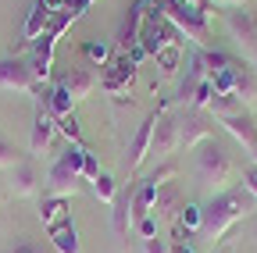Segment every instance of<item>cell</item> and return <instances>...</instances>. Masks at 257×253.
Instances as JSON below:
<instances>
[{"mask_svg": "<svg viewBox=\"0 0 257 253\" xmlns=\"http://www.w3.org/2000/svg\"><path fill=\"white\" fill-rule=\"evenodd\" d=\"M253 210H257V203H253V196L246 193L243 185H236V189H221V193H214L211 203L204 207L200 235L211 239V242H218L225 232L236 225V221H243V217L253 214Z\"/></svg>", "mask_w": 257, "mask_h": 253, "instance_id": "obj_1", "label": "cell"}, {"mask_svg": "<svg viewBox=\"0 0 257 253\" xmlns=\"http://www.w3.org/2000/svg\"><path fill=\"white\" fill-rule=\"evenodd\" d=\"M157 11L168 18V25L179 36H186L189 43H197L200 50H207L211 33H207V11L204 4H189V0H157Z\"/></svg>", "mask_w": 257, "mask_h": 253, "instance_id": "obj_2", "label": "cell"}, {"mask_svg": "<svg viewBox=\"0 0 257 253\" xmlns=\"http://www.w3.org/2000/svg\"><path fill=\"white\" fill-rule=\"evenodd\" d=\"M82 161H86V146L82 143H68L47 171V196H61L68 200L79 193V178H82Z\"/></svg>", "mask_w": 257, "mask_h": 253, "instance_id": "obj_3", "label": "cell"}, {"mask_svg": "<svg viewBox=\"0 0 257 253\" xmlns=\"http://www.w3.org/2000/svg\"><path fill=\"white\" fill-rule=\"evenodd\" d=\"M229 175H232L229 153H225L214 139H204V143L197 146V157H193V178H197V185L218 193V189L229 182Z\"/></svg>", "mask_w": 257, "mask_h": 253, "instance_id": "obj_4", "label": "cell"}, {"mask_svg": "<svg viewBox=\"0 0 257 253\" xmlns=\"http://www.w3.org/2000/svg\"><path fill=\"white\" fill-rule=\"evenodd\" d=\"M172 36H179L175 29L168 25V18L157 11V4H154V11L147 15V22H143V33H140V50L143 54H165L168 47H175V40Z\"/></svg>", "mask_w": 257, "mask_h": 253, "instance_id": "obj_5", "label": "cell"}, {"mask_svg": "<svg viewBox=\"0 0 257 253\" xmlns=\"http://www.w3.org/2000/svg\"><path fill=\"white\" fill-rule=\"evenodd\" d=\"M225 25H229V33L236 40V47L243 50V57L250 61V68L257 72V18L250 11H229L225 15Z\"/></svg>", "mask_w": 257, "mask_h": 253, "instance_id": "obj_6", "label": "cell"}, {"mask_svg": "<svg viewBox=\"0 0 257 253\" xmlns=\"http://www.w3.org/2000/svg\"><path fill=\"white\" fill-rule=\"evenodd\" d=\"M150 8H154V0H136V4L128 8V15H125L121 25H118V36H114L118 54H128V50L140 47V33H143V22H147V15H150Z\"/></svg>", "mask_w": 257, "mask_h": 253, "instance_id": "obj_7", "label": "cell"}, {"mask_svg": "<svg viewBox=\"0 0 257 253\" xmlns=\"http://www.w3.org/2000/svg\"><path fill=\"white\" fill-rule=\"evenodd\" d=\"M204 139H211V114L200 107H186L179 114V146L197 150Z\"/></svg>", "mask_w": 257, "mask_h": 253, "instance_id": "obj_8", "label": "cell"}, {"mask_svg": "<svg viewBox=\"0 0 257 253\" xmlns=\"http://www.w3.org/2000/svg\"><path fill=\"white\" fill-rule=\"evenodd\" d=\"M0 89H8V93H36V79H32V68H29V61L22 57H4L0 61Z\"/></svg>", "mask_w": 257, "mask_h": 253, "instance_id": "obj_9", "label": "cell"}, {"mask_svg": "<svg viewBox=\"0 0 257 253\" xmlns=\"http://www.w3.org/2000/svg\"><path fill=\"white\" fill-rule=\"evenodd\" d=\"M179 150V118L157 111V125H154V136H150V153L157 161H165Z\"/></svg>", "mask_w": 257, "mask_h": 253, "instance_id": "obj_10", "label": "cell"}, {"mask_svg": "<svg viewBox=\"0 0 257 253\" xmlns=\"http://www.w3.org/2000/svg\"><path fill=\"white\" fill-rule=\"evenodd\" d=\"M54 136H57V121L50 118V111H47V107L36 111V118H32V136H29V153H32V157L50 153Z\"/></svg>", "mask_w": 257, "mask_h": 253, "instance_id": "obj_11", "label": "cell"}, {"mask_svg": "<svg viewBox=\"0 0 257 253\" xmlns=\"http://www.w3.org/2000/svg\"><path fill=\"white\" fill-rule=\"evenodd\" d=\"M154 125H157V111L147 114V121L136 129L133 143H128V153H125V168L128 171H140V164L147 161V153H150V136H154Z\"/></svg>", "mask_w": 257, "mask_h": 253, "instance_id": "obj_12", "label": "cell"}, {"mask_svg": "<svg viewBox=\"0 0 257 253\" xmlns=\"http://www.w3.org/2000/svg\"><path fill=\"white\" fill-rule=\"evenodd\" d=\"M133 75H136V61H133V54H118L111 65H107V75H104L100 82H104L107 93H121V89L133 86Z\"/></svg>", "mask_w": 257, "mask_h": 253, "instance_id": "obj_13", "label": "cell"}, {"mask_svg": "<svg viewBox=\"0 0 257 253\" xmlns=\"http://www.w3.org/2000/svg\"><path fill=\"white\" fill-rule=\"evenodd\" d=\"M61 86L72 93V100H75V104H79V100H86L89 93L96 89L93 65H75V68H68V72H64V79H61Z\"/></svg>", "mask_w": 257, "mask_h": 253, "instance_id": "obj_14", "label": "cell"}, {"mask_svg": "<svg viewBox=\"0 0 257 253\" xmlns=\"http://www.w3.org/2000/svg\"><path fill=\"white\" fill-rule=\"evenodd\" d=\"M221 125H225V132H229V136H232L246 153H253V150H257V125H253V118H250L246 111H243V114H236V118H225Z\"/></svg>", "mask_w": 257, "mask_h": 253, "instance_id": "obj_15", "label": "cell"}, {"mask_svg": "<svg viewBox=\"0 0 257 253\" xmlns=\"http://www.w3.org/2000/svg\"><path fill=\"white\" fill-rule=\"evenodd\" d=\"M232 97H239L243 104L257 100V72L246 68L243 61H232Z\"/></svg>", "mask_w": 257, "mask_h": 253, "instance_id": "obj_16", "label": "cell"}, {"mask_svg": "<svg viewBox=\"0 0 257 253\" xmlns=\"http://www.w3.org/2000/svg\"><path fill=\"white\" fill-rule=\"evenodd\" d=\"M36 164L32 161H18L11 168V189H15V196H32L36 193Z\"/></svg>", "mask_w": 257, "mask_h": 253, "instance_id": "obj_17", "label": "cell"}, {"mask_svg": "<svg viewBox=\"0 0 257 253\" xmlns=\"http://www.w3.org/2000/svg\"><path fill=\"white\" fill-rule=\"evenodd\" d=\"M47 232H50V242H54L57 253H82L79 232H75V225H72V217L61 221V225H54V228H47Z\"/></svg>", "mask_w": 257, "mask_h": 253, "instance_id": "obj_18", "label": "cell"}, {"mask_svg": "<svg viewBox=\"0 0 257 253\" xmlns=\"http://www.w3.org/2000/svg\"><path fill=\"white\" fill-rule=\"evenodd\" d=\"M243 111H246V104H243L239 97H232V93H214L211 104H207V114H211V118H218V121L236 118V114H243Z\"/></svg>", "mask_w": 257, "mask_h": 253, "instance_id": "obj_19", "label": "cell"}, {"mask_svg": "<svg viewBox=\"0 0 257 253\" xmlns=\"http://www.w3.org/2000/svg\"><path fill=\"white\" fill-rule=\"evenodd\" d=\"M72 107H75V100H72V93L64 89L61 82L50 89V97H47V111H50V118L54 121H61V118H68L72 114Z\"/></svg>", "mask_w": 257, "mask_h": 253, "instance_id": "obj_20", "label": "cell"}, {"mask_svg": "<svg viewBox=\"0 0 257 253\" xmlns=\"http://www.w3.org/2000/svg\"><path fill=\"white\" fill-rule=\"evenodd\" d=\"M50 22H54V15L43 11V4L36 0V4H32V11H29V22H25V43L40 40V36L47 33V25H50Z\"/></svg>", "mask_w": 257, "mask_h": 253, "instance_id": "obj_21", "label": "cell"}, {"mask_svg": "<svg viewBox=\"0 0 257 253\" xmlns=\"http://www.w3.org/2000/svg\"><path fill=\"white\" fill-rule=\"evenodd\" d=\"M72 214H68V203H64L61 196H47L43 203H40V221L47 228H54V225H61V221H68Z\"/></svg>", "mask_w": 257, "mask_h": 253, "instance_id": "obj_22", "label": "cell"}, {"mask_svg": "<svg viewBox=\"0 0 257 253\" xmlns=\"http://www.w3.org/2000/svg\"><path fill=\"white\" fill-rule=\"evenodd\" d=\"M128 203H133V189L121 193V196L111 203V228H114V235H125V232H128Z\"/></svg>", "mask_w": 257, "mask_h": 253, "instance_id": "obj_23", "label": "cell"}, {"mask_svg": "<svg viewBox=\"0 0 257 253\" xmlns=\"http://www.w3.org/2000/svg\"><path fill=\"white\" fill-rule=\"evenodd\" d=\"M93 193H96V200H104L107 207L118 200V185H114V178L107 175V171H100V175H96L93 178Z\"/></svg>", "mask_w": 257, "mask_h": 253, "instance_id": "obj_24", "label": "cell"}, {"mask_svg": "<svg viewBox=\"0 0 257 253\" xmlns=\"http://www.w3.org/2000/svg\"><path fill=\"white\" fill-rule=\"evenodd\" d=\"M200 221H204V207H193V203L179 207V225L186 232H200Z\"/></svg>", "mask_w": 257, "mask_h": 253, "instance_id": "obj_25", "label": "cell"}, {"mask_svg": "<svg viewBox=\"0 0 257 253\" xmlns=\"http://www.w3.org/2000/svg\"><path fill=\"white\" fill-rule=\"evenodd\" d=\"M18 161H22V157H18L15 143H11L8 136H0V171H11V168H15Z\"/></svg>", "mask_w": 257, "mask_h": 253, "instance_id": "obj_26", "label": "cell"}, {"mask_svg": "<svg viewBox=\"0 0 257 253\" xmlns=\"http://www.w3.org/2000/svg\"><path fill=\"white\" fill-rule=\"evenodd\" d=\"M57 132L68 139V143H82V132H79V121H75V114H68V118H61L57 121Z\"/></svg>", "mask_w": 257, "mask_h": 253, "instance_id": "obj_27", "label": "cell"}, {"mask_svg": "<svg viewBox=\"0 0 257 253\" xmlns=\"http://www.w3.org/2000/svg\"><path fill=\"white\" fill-rule=\"evenodd\" d=\"M86 57L93 61V68H100V65H107L111 47H107V43H86Z\"/></svg>", "mask_w": 257, "mask_h": 253, "instance_id": "obj_28", "label": "cell"}, {"mask_svg": "<svg viewBox=\"0 0 257 253\" xmlns=\"http://www.w3.org/2000/svg\"><path fill=\"white\" fill-rule=\"evenodd\" d=\"M136 232H140V242L143 239H157V214H147L143 221H136Z\"/></svg>", "mask_w": 257, "mask_h": 253, "instance_id": "obj_29", "label": "cell"}, {"mask_svg": "<svg viewBox=\"0 0 257 253\" xmlns=\"http://www.w3.org/2000/svg\"><path fill=\"white\" fill-rule=\"evenodd\" d=\"M96 175H100V168H96V161H93V153L86 150V161H82V178H86V182H93Z\"/></svg>", "mask_w": 257, "mask_h": 253, "instance_id": "obj_30", "label": "cell"}, {"mask_svg": "<svg viewBox=\"0 0 257 253\" xmlns=\"http://www.w3.org/2000/svg\"><path fill=\"white\" fill-rule=\"evenodd\" d=\"M143 253H172L165 239H143Z\"/></svg>", "mask_w": 257, "mask_h": 253, "instance_id": "obj_31", "label": "cell"}, {"mask_svg": "<svg viewBox=\"0 0 257 253\" xmlns=\"http://www.w3.org/2000/svg\"><path fill=\"white\" fill-rule=\"evenodd\" d=\"M243 189H246V193L253 196V203H257V164H253V168L243 175Z\"/></svg>", "mask_w": 257, "mask_h": 253, "instance_id": "obj_32", "label": "cell"}, {"mask_svg": "<svg viewBox=\"0 0 257 253\" xmlns=\"http://www.w3.org/2000/svg\"><path fill=\"white\" fill-rule=\"evenodd\" d=\"M89 4H93V0H68V11H72V18L79 22V18L89 11Z\"/></svg>", "mask_w": 257, "mask_h": 253, "instance_id": "obj_33", "label": "cell"}, {"mask_svg": "<svg viewBox=\"0 0 257 253\" xmlns=\"http://www.w3.org/2000/svg\"><path fill=\"white\" fill-rule=\"evenodd\" d=\"M204 4H214V8H225V11H236V8H246V0H204Z\"/></svg>", "mask_w": 257, "mask_h": 253, "instance_id": "obj_34", "label": "cell"}, {"mask_svg": "<svg viewBox=\"0 0 257 253\" xmlns=\"http://www.w3.org/2000/svg\"><path fill=\"white\" fill-rule=\"evenodd\" d=\"M172 253H193V249H189V242H175V246H172Z\"/></svg>", "mask_w": 257, "mask_h": 253, "instance_id": "obj_35", "label": "cell"}, {"mask_svg": "<svg viewBox=\"0 0 257 253\" xmlns=\"http://www.w3.org/2000/svg\"><path fill=\"white\" fill-rule=\"evenodd\" d=\"M15 253H36V249H32V246H18Z\"/></svg>", "mask_w": 257, "mask_h": 253, "instance_id": "obj_36", "label": "cell"}, {"mask_svg": "<svg viewBox=\"0 0 257 253\" xmlns=\"http://www.w3.org/2000/svg\"><path fill=\"white\" fill-rule=\"evenodd\" d=\"M218 253H232V249H229V246H218Z\"/></svg>", "mask_w": 257, "mask_h": 253, "instance_id": "obj_37", "label": "cell"}, {"mask_svg": "<svg viewBox=\"0 0 257 253\" xmlns=\"http://www.w3.org/2000/svg\"><path fill=\"white\" fill-rule=\"evenodd\" d=\"M250 157H253V164H257V150H253V153H250Z\"/></svg>", "mask_w": 257, "mask_h": 253, "instance_id": "obj_38", "label": "cell"}, {"mask_svg": "<svg viewBox=\"0 0 257 253\" xmlns=\"http://www.w3.org/2000/svg\"><path fill=\"white\" fill-rule=\"evenodd\" d=\"M189 4H204V0H189Z\"/></svg>", "mask_w": 257, "mask_h": 253, "instance_id": "obj_39", "label": "cell"}]
</instances>
